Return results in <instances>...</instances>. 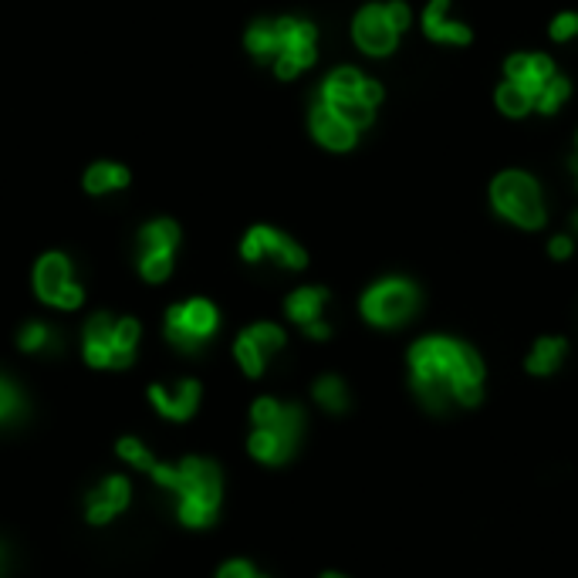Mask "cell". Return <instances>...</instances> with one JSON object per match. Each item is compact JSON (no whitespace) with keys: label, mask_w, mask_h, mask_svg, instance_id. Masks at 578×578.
<instances>
[{"label":"cell","mask_w":578,"mask_h":578,"mask_svg":"<svg viewBox=\"0 0 578 578\" xmlns=\"http://www.w3.org/2000/svg\"><path fill=\"white\" fill-rule=\"evenodd\" d=\"M494 102L501 115H508V119H524L531 109H535V95L528 92V88H521L518 82H501V88L494 92Z\"/></svg>","instance_id":"7402d4cb"},{"label":"cell","mask_w":578,"mask_h":578,"mask_svg":"<svg viewBox=\"0 0 578 578\" xmlns=\"http://www.w3.org/2000/svg\"><path fill=\"white\" fill-rule=\"evenodd\" d=\"M112 335H115V322L109 315H95L85 328V359L88 366L105 369L112 366Z\"/></svg>","instance_id":"e0dca14e"},{"label":"cell","mask_w":578,"mask_h":578,"mask_svg":"<svg viewBox=\"0 0 578 578\" xmlns=\"http://www.w3.org/2000/svg\"><path fill=\"white\" fill-rule=\"evenodd\" d=\"M240 254H244V261L271 257V261H278L281 268H291V271H301L308 264V254L301 251L295 240L284 237L281 230L274 227H254L251 234L244 237V244H240Z\"/></svg>","instance_id":"ba28073f"},{"label":"cell","mask_w":578,"mask_h":578,"mask_svg":"<svg viewBox=\"0 0 578 578\" xmlns=\"http://www.w3.org/2000/svg\"><path fill=\"white\" fill-rule=\"evenodd\" d=\"M257 572L247 562H227L224 568H220L217 578H254Z\"/></svg>","instance_id":"8d00e7d4"},{"label":"cell","mask_w":578,"mask_h":578,"mask_svg":"<svg viewBox=\"0 0 578 578\" xmlns=\"http://www.w3.org/2000/svg\"><path fill=\"white\" fill-rule=\"evenodd\" d=\"M409 7L403 0H389V4H366L355 14L352 38L359 44V51H366L372 58L393 55L399 34L409 28Z\"/></svg>","instance_id":"277c9868"},{"label":"cell","mask_w":578,"mask_h":578,"mask_svg":"<svg viewBox=\"0 0 578 578\" xmlns=\"http://www.w3.org/2000/svg\"><path fill=\"white\" fill-rule=\"evenodd\" d=\"M311 136L322 142L325 149H332V153H345V149L355 146L359 132H355L339 112H332L325 102H318L315 109H311Z\"/></svg>","instance_id":"8fae6325"},{"label":"cell","mask_w":578,"mask_h":578,"mask_svg":"<svg viewBox=\"0 0 578 578\" xmlns=\"http://www.w3.org/2000/svg\"><path fill=\"white\" fill-rule=\"evenodd\" d=\"M362 82H366V75H362L359 68H335L332 75L325 78V85H322V102L335 105V102L359 99Z\"/></svg>","instance_id":"ffe728a7"},{"label":"cell","mask_w":578,"mask_h":578,"mask_svg":"<svg viewBox=\"0 0 578 578\" xmlns=\"http://www.w3.org/2000/svg\"><path fill=\"white\" fill-rule=\"evenodd\" d=\"M491 207L497 217H504L508 224L521 227V230H538V227H545V220H548L538 180L521 170H504L494 176Z\"/></svg>","instance_id":"3957f363"},{"label":"cell","mask_w":578,"mask_h":578,"mask_svg":"<svg viewBox=\"0 0 578 578\" xmlns=\"http://www.w3.org/2000/svg\"><path fill=\"white\" fill-rule=\"evenodd\" d=\"M568 95H572V85H568V78H565V75H555V78H551V82L535 95V109L551 115V112H558V109H562V105L568 102Z\"/></svg>","instance_id":"4316f807"},{"label":"cell","mask_w":578,"mask_h":578,"mask_svg":"<svg viewBox=\"0 0 578 578\" xmlns=\"http://www.w3.org/2000/svg\"><path fill=\"white\" fill-rule=\"evenodd\" d=\"M423 31L437 44H470V28L450 14V0H430L423 11Z\"/></svg>","instance_id":"7c38bea8"},{"label":"cell","mask_w":578,"mask_h":578,"mask_svg":"<svg viewBox=\"0 0 578 578\" xmlns=\"http://www.w3.org/2000/svg\"><path fill=\"white\" fill-rule=\"evenodd\" d=\"M0 575H4V551H0Z\"/></svg>","instance_id":"f35d334b"},{"label":"cell","mask_w":578,"mask_h":578,"mask_svg":"<svg viewBox=\"0 0 578 578\" xmlns=\"http://www.w3.org/2000/svg\"><path fill=\"white\" fill-rule=\"evenodd\" d=\"M139 271H142V278L146 281H166L170 278V271H173V254H156V251H146L142 254V261H139Z\"/></svg>","instance_id":"f546056e"},{"label":"cell","mask_w":578,"mask_h":578,"mask_svg":"<svg viewBox=\"0 0 578 578\" xmlns=\"http://www.w3.org/2000/svg\"><path fill=\"white\" fill-rule=\"evenodd\" d=\"M176 244H180V227L173 220H156L142 230V254L156 251V254H173Z\"/></svg>","instance_id":"cb8c5ba5"},{"label":"cell","mask_w":578,"mask_h":578,"mask_svg":"<svg viewBox=\"0 0 578 578\" xmlns=\"http://www.w3.org/2000/svg\"><path fill=\"white\" fill-rule=\"evenodd\" d=\"M119 453H122V460H129L132 467H139V470H153V453H149L146 447H142L139 440H132V437H126V440H119Z\"/></svg>","instance_id":"4dcf8cb0"},{"label":"cell","mask_w":578,"mask_h":578,"mask_svg":"<svg viewBox=\"0 0 578 578\" xmlns=\"http://www.w3.org/2000/svg\"><path fill=\"white\" fill-rule=\"evenodd\" d=\"M153 480L180 497V521L190 528H207L220 508V470L210 460L186 457L183 464H153Z\"/></svg>","instance_id":"7a4b0ae2"},{"label":"cell","mask_w":578,"mask_h":578,"mask_svg":"<svg viewBox=\"0 0 578 578\" xmlns=\"http://www.w3.org/2000/svg\"><path fill=\"white\" fill-rule=\"evenodd\" d=\"M572 170H575V176H578V159H572Z\"/></svg>","instance_id":"60d3db41"},{"label":"cell","mask_w":578,"mask_h":578,"mask_svg":"<svg viewBox=\"0 0 578 578\" xmlns=\"http://www.w3.org/2000/svg\"><path fill=\"white\" fill-rule=\"evenodd\" d=\"M217 332V308L203 298H193L186 305H173L166 311V339L180 349H197Z\"/></svg>","instance_id":"8992f818"},{"label":"cell","mask_w":578,"mask_h":578,"mask_svg":"<svg viewBox=\"0 0 578 578\" xmlns=\"http://www.w3.org/2000/svg\"><path fill=\"white\" fill-rule=\"evenodd\" d=\"M136 342H139V322H136V318H122V322H115L112 366L109 369H126L132 362V352H136Z\"/></svg>","instance_id":"603a6c76"},{"label":"cell","mask_w":578,"mask_h":578,"mask_svg":"<svg viewBox=\"0 0 578 578\" xmlns=\"http://www.w3.org/2000/svg\"><path fill=\"white\" fill-rule=\"evenodd\" d=\"M71 284V264L65 254H44L34 268V291H38L41 301L48 305H58V298L68 291Z\"/></svg>","instance_id":"4fadbf2b"},{"label":"cell","mask_w":578,"mask_h":578,"mask_svg":"<svg viewBox=\"0 0 578 578\" xmlns=\"http://www.w3.org/2000/svg\"><path fill=\"white\" fill-rule=\"evenodd\" d=\"M274 24H278L281 41V51L274 58L278 78H295L298 71L315 65V28L308 21H295V17H281Z\"/></svg>","instance_id":"52a82bcc"},{"label":"cell","mask_w":578,"mask_h":578,"mask_svg":"<svg viewBox=\"0 0 578 578\" xmlns=\"http://www.w3.org/2000/svg\"><path fill=\"white\" fill-rule=\"evenodd\" d=\"M0 409H4L7 416L21 413V396H17V389L7 379H0Z\"/></svg>","instance_id":"836d02e7"},{"label":"cell","mask_w":578,"mask_h":578,"mask_svg":"<svg viewBox=\"0 0 578 578\" xmlns=\"http://www.w3.org/2000/svg\"><path fill=\"white\" fill-rule=\"evenodd\" d=\"M129 186V170L119 163H95L88 166L85 173V190L102 197V193H112V190H126Z\"/></svg>","instance_id":"44dd1931"},{"label":"cell","mask_w":578,"mask_h":578,"mask_svg":"<svg viewBox=\"0 0 578 578\" xmlns=\"http://www.w3.org/2000/svg\"><path fill=\"white\" fill-rule=\"evenodd\" d=\"M551 41H575L578 38V11H562L551 21Z\"/></svg>","instance_id":"1f68e13d"},{"label":"cell","mask_w":578,"mask_h":578,"mask_svg":"<svg viewBox=\"0 0 578 578\" xmlns=\"http://www.w3.org/2000/svg\"><path fill=\"white\" fill-rule=\"evenodd\" d=\"M234 355H237L240 369H244L247 376H261V372H264V359H268V355H264V352L257 349V345L251 342V339H247V332L237 339V345H234Z\"/></svg>","instance_id":"83f0119b"},{"label":"cell","mask_w":578,"mask_h":578,"mask_svg":"<svg viewBox=\"0 0 578 578\" xmlns=\"http://www.w3.org/2000/svg\"><path fill=\"white\" fill-rule=\"evenodd\" d=\"M247 48H251V55H257L261 61H274L278 58V51H281V41H278V24H268V21H261V24H254L251 31H247Z\"/></svg>","instance_id":"d4e9b609"},{"label":"cell","mask_w":578,"mask_h":578,"mask_svg":"<svg viewBox=\"0 0 578 578\" xmlns=\"http://www.w3.org/2000/svg\"><path fill=\"white\" fill-rule=\"evenodd\" d=\"M295 447H298V437L284 430H264V426H257L251 437V453L257 460H264V464H284V460L295 453Z\"/></svg>","instance_id":"ac0fdd59"},{"label":"cell","mask_w":578,"mask_h":578,"mask_svg":"<svg viewBox=\"0 0 578 578\" xmlns=\"http://www.w3.org/2000/svg\"><path fill=\"white\" fill-rule=\"evenodd\" d=\"M247 339H251L264 355H271V352H278L281 345H284V332H281L278 325H271V322H257V325L247 328Z\"/></svg>","instance_id":"f1b7e54d"},{"label":"cell","mask_w":578,"mask_h":578,"mask_svg":"<svg viewBox=\"0 0 578 578\" xmlns=\"http://www.w3.org/2000/svg\"><path fill=\"white\" fill-rule=\"evenodd\" d=\"M548 254L555 257V261H568V257L575 254V240L568 237V234L551 237V240H548Z\"/></svg>","instance_id":"e575fe53"},{"label":"cell","mask_w":578,"mask_h":578,"mask_svg":"<svg viewBox=\"0 0 578 578\" xmlns=\"http://www.w3.org/2000/svg\"><path fill=\"white\" fill-rule=\"evenodd\" d=\"M504 75H508V82H518L521 88H528L531 95H538L558 71H555V61L548 55H541V51H521V55L508 58Z\"/></svg>","instance_id":"30bf717a"},{"label":"cell","mask_w":578,"mask_h":578,"mask_svg":"<svg viewBox=\"0 0 578 578\" xmlns=\"http://www.w3.org/2000/svg\"><path fill=\"white\" fill-rule=\"evenodd\" d=\"M251 420L264 430H284V433H301L305 426V413L301 406H284L278 399H257L254 409H251Z\"/></svg>","instance_id":"2e32d148"},{"label":"cell","mask_w":578,"mask_h":578,"mask_svg":"<svg viewBox=\"0 0 578 578\" xmlns=\"http://www.w3.org/2000/svg\"><path fill=\"white\" fill-rule=\"evenodd\" d=\"M48 342H51V332H48V325H41V322H31V325L21 332V349H24V352H38V349H44Z\"/></svg>","instance_id":"d6a6232c"},{"label":"cell","mask_w":578,"mask_h":578,"mask_svg":"<svg viewBox=\"0 0 578 578\" xmlns=\"http://www.w3.org/2000/svg\"><path fill=\"white\" fill-rule=\"evenodd\" d=\"M572 227L578 230V213H575V217H572Z\"/></svg>","instance_id":"b9f144b4"},{"label":"cell","mask_w":578,"mask_h":578,"mask_svg":"<svg viewBox=\"0 0 578 578\" xmlns=\"http://www.w3.org/2000/svg\"><path fill=\"white\" fill-rule=\"evenodd\" d=\"M409 376L430 413L450 406H477L484 396V362L467 342L426 335L409 349Z\"/></svg>","instance_id":"6da1fadb"},{"label":"cell","mask_w":578,"mask_h":578,"mask_svg":"<svg viewBox=\"0 0 578 578\" xmlns=\"http://www.w3.org/2000/svg\"><path fill=\"white\" fill-rule=\"evenodd\" d=\"M129 504V480L126 477H109L102 480L99 487L88 497V521L92 524H105L112 521L115 514Z\"/></svg>","instance_id":"9a60e30c"},{"label":"cell","mask_w":578,"mask_h":578,"mask_svg":"<svg viewBox=\"0 0 578 578\" xmlns=\"http://www.w3.org/2000/svg\"><path fill=\"white\" fill-rule=\"evenodd\" d=\"M254 578H264V575H254Z\"/></svg>","instance_id":"7bdbcfd3"},{"label":"cell","mask_w":578,"mask_h":578,"mask_svg":"<svg viewBox=\"0 0 578 578\" xmlns=\"http://www.w3.org/2000/svg\"><path fill=\"white\" fill-rule=\"evenodd\" d=\"M322 578H345V575H339V572H325Z\"/></svg>","instance_id":"74e56055"},{"label":"cell","mask_w":578,"mask_h":578,"mask_svg":"<svg viewBox=\"0 0 578 578\" xmlns=\"http://www.w3.org/2000/svg\"><path fill=\"white\" fill-rule=\"evenodd\" d=\"M325 301H328V291L325 288H298L295 295L288 298V318L291 322H298L305 332L311 335V339H328L332 335V328H328L322 322V308H325Z\"/></svg>","instance_id":"9c48e42d"},{"label":"cell","mask_w":578,"mask_h":578,"mask_svg":"<svg viewBox=\"0 0 578 578\" xmlns=\"http://www.w3.org/2000/svg\"><path fill=\"white\" fill-rule=\"evenodd\" d=\"M149 399H153V406L166 416V420H176V423L190 420V413L200 403V382L186 379L173 389V393H170V389H163V386H153V389H149Z\"/></svg>","instance_id":"5bb4252c"},{"label":"cell","mask_w":578,"mask_h":578,"mask_svg":"<svg viewBox=\"0 0 578 578\" xmlns=\"http://www.w3.org/2000/svg\"><path fill=\"white\" fill-rule=\"evenodd\" d=\"M359 99L369 105V109H379V102H382V85L379 82H372V78H366L359 88Z\"/></svg>","instance_id":"d590c367"},{"label":"cell","mask_w":578,"mask_h":578,"mask_svg":"<svg viewBox=\"0 0 578 578\" xmlns=\"http://www.w3.org/2000/svg\"><path fill=\"white\" fill-rule=\"evenodd\" d=\"M4 420H11V416H7V413H4V409H0V423H4Z\"/></svg>","instance_id":"ab89813d"},{"label":"cell","mask_w":578,"mask_h":578,"mask_svg":"<svg viewBox=\"0 0 578 578\" xmlns=\"http://www.w3.org/2000/svg\"><path fill=\"white\" fill-rule=\"evenodd\" d=\"M416 305H420V291L406 278H386L362 295V315L379 328H396L409 322L416 315Z\"/></svg>","instance_id":"5b68a950"},{"label":"cell","mask_w":578,"mask_h":578,"mask_svg":"<svg viewBox=\"0 0 578 578\" xmlns=\"http://www.w3.org/2000/svg\"><path fill=\"white\" fill-rule=\"evenodd\" d=\"M565 355H568V342L558 339V335H545V339H538L535 349L528 352L524 366H528L531 376H551V372L565 362Z\"/></svg>","instance_id":"d6986e66"},{"label":"cell","mask_w":578,"mask_h":578,"mask_svg":"<svg viewBox=\"0 0 578 578\" xmlns=\"http://www.w3.org/2000/svg\"><path fill=\"white\" fill-rule=\"evenodd\" d=\"M315 399L322 403L328 413H345L349 409V393L339 376H322L315 382Z\"/></svg>","instance_id":"484cf974"},{"label":"cell","mask_w":578,"mask_h":578,"mask_svg":"<svg viewBox=\"0 0 578 578\" xmlns=\"http://www.w3.org/2000/svg\"><path fill=\"white\" fill-rule=\"evenodd\" d=\"M575 146H578V139H575ZM575 159H578V156H575Z\"/></svg>","instance_id":"ee69618b"}]
</instances>
